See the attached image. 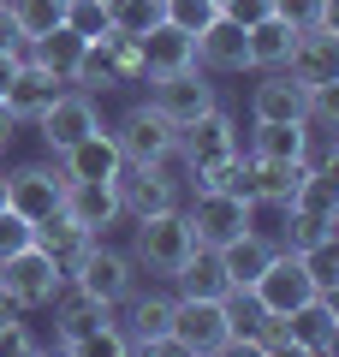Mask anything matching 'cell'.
<instances>
[{
    "mask_svg": "<svg viewBox=\"0 0 339 357\" xmlns=\"http://www.w3.org/2000/svg\"><path fill=\"white\" fill-rule=\"evenodd\" d=\"M66 286H77V292L101 298V304H126L131 292H137V262H131V250H113V244L89 238L84 250L66 262Z\"/></svg>",
    "mask_w": 339,
    "mask_h": 357,
    "instance_id": "6da1fadb",
    "label": "cell"
},
{
    "mask_svg": "<svg viewBox=\"0 0 339 357\" xmlns=\"http://www.w3.org/2000/svg\"><path fill=\"white\" fill-rule=\"evenodd\" d=\"M143 77H149V72H143V48H137V36L101 30V36H89L84 66H77L72 84L89 89V96H107V89H131V84H143Z\"/></svg>",
    "mask_w": 339,
    "mask_h": 357,
    "instance_id": "7a4b0ae2",
    "label": "cell"
},
{
    "mask_svg": "<svg viewBox=\"0 0 339 357\" xmlns=\"http://www.w3.org/2000/svg\"><path fill=\"white\" fill-rule=\"evenodd\" d=\"M113 191H119V215L126 220H149L167 208H185V178H173V161L149 167V161H126L113 173Z\"/></svg>",
    "mask_w": 339,
    "mask_h": 357,
    "instance_id": "3957f363",
    "label": "cell"
},
{
    "mask_svg": "<svg viewBox=\"0 0 339 357\" xmlns=\"http://www.w3.org/2000/svg\"><path fill=\"white\" fill-rule=\"evenodd\" d=\"M66 286V262H54L42 244H24V250L0 256V292L13 298L18 310H48Z\"/></svg>",
    "mask_w": 339,
    "mask_h": 357,
    "instance_id": "277c9868",
    "label": "cell"
},
{
    "mask_svg": "<svg viewBox=\"0 0 339 357\" xmlns=\"http://www.w3.org/2000/svg\"><path fill=\"white\" fill-rule=\"evenodd\" d=\"M131 262L137 268H149L155 280H173L179 274V262L190 256V220H185V208H167V215H149V220H131Z\"/></svg>",
    "mask_w": 339,
    "mask_h": 357,
    "instance_id": "5b68a950",
    "label": "cell"
},
{
    "mask_svg": "<svg viewBox=\"0 0 339 357\" xmlns=\"http://www.w3.org/2000/svg\"><path fill=\"white\" fill-rule=\"evenodd\" d=\"M167 340H173V351H185V357H220L226 340H232V328H226V304H220V298H185V292H179Z\"/></svg>",
    "mask_w": 339,
    "mask_h": 357,
    "instance_id": "8992f818",
    "label": "cell"
},
{
    "mask_svg": "<svg viewBox=\"0 0 339 357\" xmlns=\"http://www.w3.org/2000/svg\"><path fill=\"white\" fill-rule=\"evenodd\" d=\"M113 143H119V155H126V161L167 167V161L179 155V126L161 114V107L137 102V107H126V119H119V126H113Z\"/></svg>",
    "mask_w": 339,
    "mask_h": 357,
    "instance_id": "52a82bcc",
    "label": "cell"
},
{
    "mask_svg": "<svg viewBox=\"0 0 339 357\" xmlns=\"http://www.w3.org/2000/svg\"><path fill=\"white\" fill-rule=\"evenodd\" d=\"M36 131H42V143H48V155H66L72 143H84L89 131H101L96 96H89V89H77V84H66L60 96L36 114Z\"/></svg>",
    "mask_w": 339,
    "mask_h": 357,
    "instance_id": "ba28073f",
    "label": "cell"
},
{
    "mask_svg": "<svg viewBox=\"0 0 339 357\" xmlns=\"http://www.w3.org/2000/svg\"><path fill=\"white\" fill-rule=\"evenodd\" d=\"M6 178V208L13 215H24L30 227L36 220H48V215H60V191H66V173H60V161H24V167H13V173H0Z\"/></svg>",
    "mask_w": 339,
    "mask_h": 357,
    "instance_id": "9c48e42d",
    "label": "cell"
},
{
    "mask_svg": "<svg viewBox=\"0 0 339 357\" xmlns=\"http://www.w3.org/2000/svg\"><path fill=\"white\" fill-rule=\"evenodd\" d=\"M149 107H161V114L185 131L190 119H202L209 107H220V89L209 84V72H202V66H185V72L149 77Z\"/></svg>",
    "mask_w": 339,
    "mask_h": 357,
    "instance_id": "30bf717a",
    "label": "cell"
},
{
    "mask_svg": "<svg viewBox=\"0 0 339 357\" xmlns=\"http://www.w3.org/2000/svg\"><path fill=\"white\" fill-rule=\"evenodd\" d=\"M185 220H190V238L197 244L220 250L226 238H239V232L256 227V203H244V197H232V191H197L190 208H185Z\"/></svg>",
    "mask_w": 339,
    "mask_h": 357,
    "instance_id": "8fae6325",
    "label": "cell"
},
{
    "mask_svg": "<svg viewBox=\"0 0 339 357\" xmlns=\"http://www.w3.org/2000/svg\"><path fill=\"white\" fill-rule=\"evenodd\" d=\"M113 321L126 333V351H149V357L173 351V340H167V328H173V298L167 292H131L126 304L113 310Z\"/></svg>",
    "mask_w": 339,
    "mask_h": 357,
    "instance_id": "7c38bea8",
    "label": "cell"
},
{
    "mask_svg": "<svg viewBox=\"0 0 339 357\" xmlns=\"http://www.w3.org/2000/svg\"><path fill=\"white\" fill-rule=\"evenodd\" d=\"M239 149H244L239 119L226 114V107H209L202 119H190V126L179 131V155L173 161H185V178H190V173H202V167L226 161V155H239Z\"/></svg>",
    "mask_w": 339,
    "mask_h": 357,
    "instance_id": "4fadbf2b",
    "label": "cell"
},
{
    "mask_svg": "<svg viewBox=\"0 0 339 357\" xmlns=\"http://www.w3.org/2000/svg\"><path fill=\"white\" fill-rule=\"evenodd\" d=\"M250 292H256V304H262L268 316H292L298 304H310V298H315V280H310V268H303L298 250H274V256H268V268L250 280Z\"/></svg>",
    "mask_w": 339,
    "mask_h": 357,
    "instance_id": "5bb4252c",
    "label": "cell"
},
{
    "mask_svg": "<svg viewBox=\"0 0 339 357\" xmlns=\"http://www.w3.org/2000/svg\"><path fill=\"white\" fill-rule=\"evenodd\" d=\"M113 328V304H101V298L77 292V286H60V298H54V345L60 351H84L96 333Z\"/></svg>",
    "mask_w": 339,
    "mask_h": 357,
    "instance_id": "9a60e30c",
    "label": "cell"
},
{
    "mask_svg": "<svg viewBox=\"0 0 339 357\" xmlns=\"http://www.w3.org/2000/svg\"><path fill=\"white\" fill-rule=\"evenodd\" d=\"M60 215H72L89 238H101L107 227H119V191H113V178H66L60 191Z\"/></svg>",
    "mask_w": 339,
    "mask_h": 357,
    "instance_id": "2e32d148",
    "label": "cell"
},
{
    "mask_svg": "<svg viewBox=\"0 0 339 357\" xmlns=\"http://www.w3.org/2000/svg\"><path fill=\"white\" fill-rule=\"evenodd\" d=\"M280 321H286L298 357H327V351H339V298H333V292H315L310 304H298L292 316H280Z\"/></svg>",
    "mask_w": 339,
    "mask_h": 357,
    "instance_id": "e0dca14e",
    "label": "cell"
},
{
    "mask_svg": "<svg viewBox=\"0 0 339 357\" xmlns=\"http://www.w3.org/2000/svg\"><path fill=\"white\" fill-rule=\"evenodd\" d=\"M280 72H292L303 89H310V84H327V77H339V30H327V24H303Z\"/></svg>",
    "mask_w": 339,
    "mask_h": 357,
    "instance_id": "ac0fdd59",
    "label": "cell"
},
{
    "mask_svg": "<svg viewBox=\"0 0 339 357\" xmlns=\"http://www.w3.org/2000/svg\"><path fill=\"white\" fill-rule=\"evenodd\" d=\"M197 66L209 77H226V72H250V54H244V24L239 18H214L209 30L197 36Z\"/></svg>",
    "mask_w": 339,
    "mask_h": 357,
    "instance_id": "d6986e66",
    "label": "cell"
},
{
    "mask_svg": "<svg viewBox=\"0 0 339 357\" xmlns=\"http://www.w3.org/2000/svg\"><path fill=\"white\" fill-rule=\"evenodd\" d=\"M60 89H66V84H60L54 72H42L36 60H18V72H13V84H6V96H0V102L13 107L18 126H36V114L60 96Z\"/></svg>",
    "mask_w": 339,
    "mask_h": 357,
    "instance_id": "ffe728a7",
    "label": "cell"
},
{
    "mask_svg": "<svg viewBox=\"0 0 339 357\" xmlns=\"http://www.w3.org/2000/svg\"><path fill=\"white\" fill-rule=\"evenodd\" d=\"M137 48H143V72H149V77L197 66V36H190V30H179V24H167V18H161L155 30H143Z\"/></svg>",
    "mask_w": 339,
    "mask_h": 357,
    "instance_id": "44dd1931",
    "label": "cell"
},
{
    "mask_svg": "<svg viewBox=\"0 0 339 357\" xmlns=\"http://www.w3.org/2000/svg\"><path fill=\"white\" fill-rule=\"evenodd\" d=\"M54 161H60L66 178H113L119 167H126V155H119V143H113V131L101 126V131H89L84 143H72L66 155H54Z\"/></svg>",
    "mask_w": 339,
    "mask_h": 357,
    "instance_id": "7402d4cb",
    "label": "cell"
},
{
    "mask_svg": "<svg viewBox=\"0 0 339 357\" xmlns=\"http://www.w3.org/2000/svg\"><path fill=\"white\" fill-rule=\"evenodd\" d=\"M303 107H310V89L280 66L262 72V84L250 89V119H303Z\"/></svg>",
    "mask_w": 339,
    "mask_h": 357,
    "instance_id": "603a6c76",
    "label": "cell"
},
{
    "mask_svg": "<svg viewBox=\"0 0 339 357\" xmlns=\"http://www.w3.org/2000/svg\"><path fill=\"white\" fill-rule=\"evenodd\" d=\"M292 42H298V24H286L280 13H262L256 24H244V54H250V72H274V66H286Z\"/></svg>",
    "mask_w": 339,
    "mask_h": 357,
    "instance_id": "cb8c5ba5",
    "label": "cell"
},
{
    "mask_svg": "<svg viewBox=\"0 0 339 357\" xmlns=\"http://www.w3.org/2000/svg\"><path fill=\"white\" fill-rule=\"evenodd\" d=\"M84 48H89V36H77V30H48V36H36V42H24V60H36L42 72H54L60 84H72L77 77V66H84Z\"/></svg>",
    "mask_w": 339,
    "mask_h": 357,
    "instance_id": "d4e9b609",
    "label": "cell"
},
{
    "mask_svg": "<svg viewBox=\"0 0 339 357\" xmlns=\"http://www.w3.org/2000/svg\"><path fill=\"white\" fill-rule=\"evenodd\" d=\"M303 173L310 167L303 161H262V155H250V197H256V208H286L292 197H298V185H303Z\"/></svg>",
    "mask_w": 339,
    "mask_h": 357,
    "instance_id": "484cf974",
    "label": "cell"
},
{
    "mask_svg": "<svg viewBox=\"0 0 339 357\" xmlns=\"http://www.w3.org/2000/svg\"><path fill=\"white\" fill-rule=\"evenodd\" d=\"M280 250V238H268V232H239V238H226L220 244V268H226V280H232V286H250L256 280V274H262V268H268V256H274Z\"/></svg>",
    "mask_w": 339,
    "mask_h": 357,
    "instance_id": "4316f807",
    "label": "cell"
},
{
    "mask_svg": "<svg viewBox=\"0 0 339 357\" xmlns=\"http://www.w3.org/2000/svg\"><path fill=\"white\" fill-rule=\"evenodd\" d=\"M173 286L185 298H226L232 292V280H226V268H220V250H209V244H190V256L173 274Z\"/></svg>",
    "mask_w": 339,
    "mask_h": 357,
    "instance_id": "83f0119b",
    "label": "cell"
},
{
    "mask_svg": "<svg viewBox=\"0 0 339 357\" xmlns=\"http://www.w3.org/2000/svg\"><path fill=\"white\" fill-rule=\"evenodd\" d=\"M298 161L310 167V173H333V161H339V126L303 114V126H298Z\"/></svg>",
    "mask_w": 339,
    "mask_h": 357,
    "instance_id": "f1b7e54d",
    "label": "cell"
},
{
    "mask_svg": "<svg viewBox=\"0 0 339 357\" xmlns=\"http://www.w3.org/2000/svg\"><path fill=\"white\" fill-rule=\"evenodd\" d=\"M298 126L303 119H256L250 155H262V161H298Z\"/></svg>",
    "mask_w": 339,
    "mask_h": 357,
    "instance_id": "f546056e",
    "label": "cell"
},
{
    "mask_svg": "<svg viewBox=\"0 0 339 357\" xmlns=\"http://www.w3.org/2000/svg\"><path fill=\"white\" fill-rule=\"evenodd\" d=\"M6 13H13L18 36H24V42H36V36H48V30H60L66 0H6Z\"/></svg>",
    "mask_w": 339,
    "mask_h": 357,
    "instance_id": "4dcf8cb0",
    "label": "cell"
},
{
    "mask_svg": "<svg viewBox=\"0 0 339 357\" xmlns=\"http://www.w3.org/2000/svg\"><path fill=\"white\" fill-rule=\"evenodd\" d=\"M36 244L54 256V262H72V256L89 244V232L77 227L72 215H48V220H36Z\"/></svg>",
    "mask_w": 339,
    "mask_h": 357,
    "instance_id": "1f68e13d",
    "label": "cell"
},
{
    "mask_svg": "<svg viewBox=\"0 0 339 357\" xmlns=\"http://www.w3.org/2000/svg\"><path fill=\"white\" fill-rule=\"evenodd\" d=\"M286 208H298V215H322V220H339V191H333V173H303L298 197H292Z\"/></svg>",
    "mask_w": 339,
    "mask_h": 357,
    "instance_id": "d6a6232c",
    "label": "cell"
},
{
    "mask_svg": "<svg viewBox=\"0 0 339 357\" xmlns=\"http://www.w3.org/2000/svg\"><path fill=\"white\" fill-rule=\"evenodd\" d=\"M286 215V232H280V250H310L322 238H339V220H322V215H298V208H280Z\"/></svg>",
    "mask_w": 339,
    "mask_h": 357,
    "instance_id": "836d02e7",
    "label": "cell"
},
{
    "mask_svg": "<svg viewBox=\"0 0 339 357\" xmlns=\"http://www.w3.org/2000/svg\"><path fill=\"white\" fill-rule=\"evenodd\" d=\"M268 13H280L286 24H327L339 30V0H268Z\"/></svg>",
    "mask_w": 339,
    "mask_h": 357,
    "instance_id": "e575fe53",
    "label": "cell"
},
{
    "mask_svg": "<svg viewBox=\"0 0 339 357\" xmlns=\"http://www.w3.org/2000/svg\"><path fill=\"white\" fill-rule=\"evenodd\" d=\"M60 24L77 36H101V30H113V0H66Z\"/></svg>",
    "mask_w": 339,
    "mask_h": 357,
    "instance_id": "d590c367",
    "label": "cell"
},
{
    "mask_svg": "<svg viewBox=\"0 0 339 357\" xmlns=\"http://www.w3.org/2000/svg\"><path fill=\"white\" fill-rule=\"evenodd\" d=\"M298 256H303V268H310L315 292H339V238H322V244H310V250H298Z\"/></svg>",
    "mask_w": 339,
    "mask_h": 357,
    "instance_id": "8d00e7d4",
    "label": "cell"
},
{
    "mask_svg": "<svg viewBox=\"0 0 339 357\" xmlns=\"http://www.w3.org/2000/svg\"><path fill=\"white\" fill-rule=\"evenodd\" d=\"M161 18L179 24V30H190V36H202V30L220 18V6H214V0H161Z\"/></svg>",
    "mask_w": 339,
    "mask_h": 357,
    "instance_id": "74e56055",
    "label": "cell"
},
{
    "mask_svg": "<svg viewBox=\"0 0 339 357\" xmlns=\"http://www.w3.org/2000/svg\"><path fill=\"white\" fill-rule=\"evenodd\" d=\"M161 24V0H113V30L119 36H143Z\"/></svg>",
    "mask_w": 339,
    "mask_h": 357,
    "instance_id": "f35d334b",
    "label": "cell"
},
{
    "mask_svg": "<svg viewBox=\"0 0 339 357\" xmlns=\"http://www.w3.org/2000/svg\"><path fill=\"white\" fill-rule=\"evenodd\" d=\"M6 351H42V340H36V333H30V321H24V310H18V316H6V321H0V357H6Z\"/></svg>",
    "mask_w": 339,
    "mask_h": 357,
    "instance_id": "ab89813d",
    "label": "cell"
},
{
    "mask_svg": "<svg viewBox=\"0 0 339 357\" xmlns=\"http://www.w3.org/2000/svg\"><path fill=\"white\" fill-rule=\"evenodd\" d=\"M24 244H36V227L24 215H13V208H0V256L24 250Z\"/></svg>",
    "mask_w": 339,
    "mask_h": 357,
    "instance_id": "60d3db41",
    "label": "cell"
},
{
    "mask_svg": "<svg viewBox=\"0 0 339 357\" xmlns=\"http://www.w3.org/2000/svg\"><path fill=\"white\" fill-rule=\"evenodd\" d=\"M220 13H226V18H239V24H256V18L268 13V0H226Z\"/></svg>",
    "mask_w": 339,
    "mask_h": 357,
    "instance_id": "b9f144b4",
    "label": "cell"
},
{
    "mask_svg": "<svg viewBox=\"0 0 339 357\" xmlns=\"http://www.w3.org/2000/svg\"><path fill=\"white\" fill-rule=\"evenodd\" d=\"M0 48L13 54V48H24V36H18V24H13V13L0 6Z\"/></svg>",
    "mask_w": 339,
    "mask_h": 357,
    "instance_id": "7bdbcfd3",
    "label": "cell"
},
{
    "mask_svg": "<svg viewBox=\"0 0 339 357\" xmlns=\"http://www.w3.org/2000/svg\"><path fill=\"white\" fill-rule=\"evenodd\" d=\"M18 60H24V48H0V96H6V84H13V72H18Z\"/></svg>",
    "mask_w": 339,
    "mask_h": 357,
    "instance_id": "ee69618b",
    "label": "cell"
},
{
    "mask_svg": "<svg viewBox=\"0 0 339 357\" xmlns=\"http://www.w3.org/2000/svg\"><path fill=\"white\" fill-rule=\"evenodd\" d=\"M13 137H18V119H13V107L0 102V155H6V143H13Z\"/></svg>",
    "mask_w": 339,
    "mask_h": 357,
    "instance_id": "f6af8a7d",
    "label": "cell"
},
{
    "mask_svg": "<svg viewBox=\"0 0 339 357\" xmlns=\"http://www.w3.org/2000/svg\"><path fill=\"white\" fill-rule=\"evenodd\" d=\"M0 208H6V178H0Z\"/></svg>",
    "mask_w": 339,
    "mask_h": 357,
    "instance_id": "bcb514c9",
    "label": "cell"
},
{
    "mask_svg": "<svg viewBox=\"0 0 339 357\" xmlns=\"http://www.w3.org/2000/svg\"><path fill=\"white\" fill-rule=\"evenodd\" d=\"M214 6H226V0H214Z\"/></svg>",
    "mask_w": 339,
    "mask_h": 357,
    "instance_id": "7dc6e473",
    "label": "cell"
},
{
    "mask_svg": "<svg viewBox=\"0 0 339 357\" xmlns=\"http://www.w3.org/2000/svg\"><path fill=\"white\" fill-rule=\"evenodd\" d=\"M0 6H6V0H0Z\"/></svg>",
    "mask_w": 339,
    "mask_h": 357,
    "instance_id": "c3c4849f",
    "label": "cell"
}]
</instances>
